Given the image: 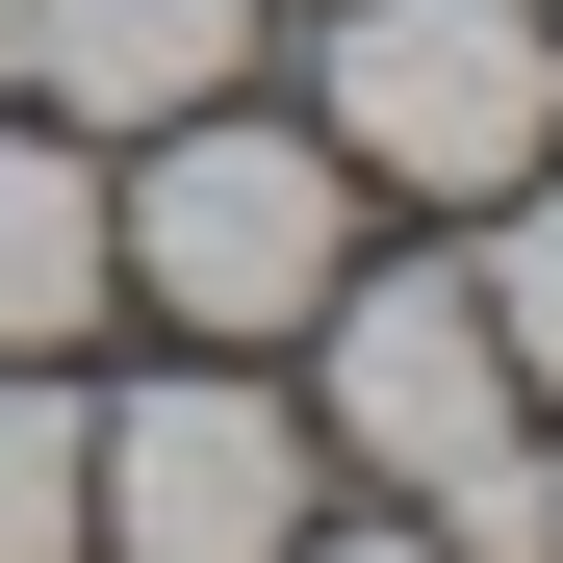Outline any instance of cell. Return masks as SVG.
Masks as SVG:
<instances>
[{
    "mask_svg": "<svg viewBox=\"0 0 563 563\" xmlns=\"http://www.w3.org/2000/svg\"><path fill=\"white\" fill-rule=\"evenodd\" d=\"M103 538L129 563H282L308 538V410L256 358H179V385L103 410Z\"/></svg>",
    "mask_w": 563,
    "mask_h": 563,
    "instance_id": "cell-4",
    "label": "cell"
},
{
    "mask_svg": "<svg viewBox=\"0 0 563 563\" xmlns=\"http://www.w3.org/2000/svg\"><path fill=\"white\" fill-rule=\"evenodd\" d=\"M77 538H103V410L52 358H0V563H77Z\"/></svg>",
    "mask_w": 563,
    "mask_h": 563,
    "instance_id": "cell-7",
    "label": "cell"
},
{
    "mask_svg": "<svg viewBox=\"0 0 563 563\" xmlns=\"http://www.w3.org/2000/svg\"><path fill=\"white\" fill-rule=\"evenodd\" d=\"M563 129V26L538 0H333V154L435 179V206H512Z\"/></svg>",
    "mask_w": 563,
    "mask_h": 563,
    "instance_id": "cell-2",
    "label": "cell"
},
{
    "mask_svg": "<svg viewBox=\"0 0 563 563\" xmlns=\"http://www.w3.org/2000/svg\"><path fill=\"white\" fill-rule=\"evenodd\" d=\"M487 333H512V410H563V179H512V231H487Z\"/></svg>",
    "mask_w": 563,
    "mask_h": 563,
    "instance_id": "cell-8",
    "label": "cell"
},
{
    "mask_svg": "<svg viewBox=\"0 0 563 563\" xmlns=\"http://www.w3.org/2000/svg\"><path fill=\"white\" fill-rule=\"evenodd\" d=\"M103 256H129L206 358H256V333H308L333 282H358V154L179 103V129H129V179H103Z\"/></svg>",
    "mask_w": 563,
    "mask_h": 563,
    "instance_id": "cell-1",
    "label": "cell"
},
{
    "mask_svg": "<svg viewBox=\"0 0 563 563\" xmlns=\"http://www.w3.org/2000/svg\"><path fill=\"white\" fill-rule=\"evenodd\" d=\"M0 26H26V0H0Z\"/></svg>",
    "mask_w": 563,
    "mask_h": 563,
    "instance_id": "cell-11",
    "label": "cell"
},
{
    "mask_svg": "<svg viewBox=\"0 0 563 563\" xmlns=\"http://www.w3.org/2000/svg\"><path fill=\"white\" fill-rule=\"evenodd\" d=\"M435 538H461V563H563V461H538V435H487V461L435 487Z\"/></svg>",
    "mask_w": 563,
    "mask_h": 563,
    "instance_id": "cell-9",
    "label": "cell"
},
{
    "mask_svg": "<svg viewBox=\"0 0 563 563\" xmlns=\"http://www.w3.org/2000/svg\"><path fill=\"white\" fill-rule=\"evenodd\" d=\"M308 333H333V410H308V461H385L410 512H435L461 461L512 435V333H487V282H410V256H358Z\"/></svg>",
    "mask_w": 563,
    "mask_h": 563,
    "instance_id": "cell-3",
    "label": "cell"
},
{
    "mask_svg": "<svg viewBox=\"0 0 563 563\" xmlns=\"http://www.w3.org/2000/svg\"><path fill=\"white\" fill-rule=\"evenodd\" d=\"M103 129H0V358H52L77 308H103Z\"/></svg>",
    "mask_w": 563,
    "mask_h": 563,
    "instance_id": "cell-6",
    "label": "cell"
},
{
    "mask_svg": "<svg viewBox=\"0 0 563 563\" xmlns=\"http://www.w3.org/2000/svg\"><path fill=\"white\" fill-rule=\"evenodd\" d=\"M0 77H26L52 129H179V103H231V0H26L0 26Z\"/></svg>",
    "mask_w": 563,
    "mask_h": 563,
    "instance_id": "cell-5",
    "label": "cell"
},
{
    "mask_svg": "<svg viewBox=\"0 0 563 563\" xmlns=\"http://www.w3.org/2000/svg\"><path fill=\"white\" fill-rule=\"evenodd\" d=\"M282 563H461V538H282Z\"/></svg>",
    "mask_w": 563,
    "mask_h": 563,
    "instance_id": "cell-10",
    "label": "cell"
}]
</instances>
